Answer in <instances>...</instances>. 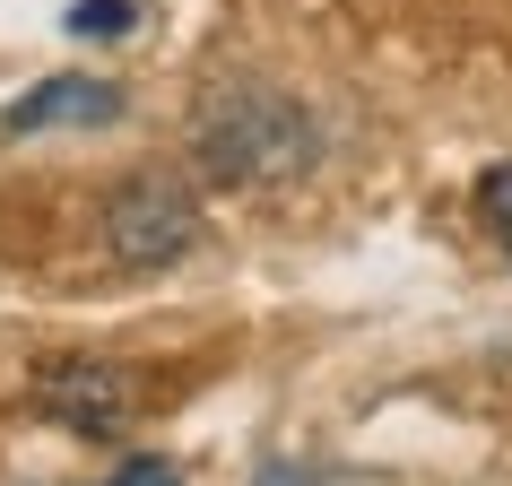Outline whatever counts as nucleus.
<instances>
[{"label":"nucleus","mask_w":512,"mask_h":486,"mask_svg":"<svg viewBox=\"0 0 512 486\" xmlns=\"http://www.w3.org/2000/svg\"><path fill=\"white\" fill-rule=\"evenodd\" d=\"M313 157H322V131H313V113H304L287 87L226 79V87L200 96V113H191V165H200L209 183L270 191V183L313 174Z\"/></svg>","instance_id":"f257e3e1"},{"label":"nucleus","mask_w":512,"mask_h":486,"mask_svg":"<svg viewBox=\"0 0 512 486\" xmlns=\"http://www.w3.org/2000/svg\"><path fill=\"white\" fill-rule=\"evenodd\" d=\"M113 270H174L191 243H200V191L183 174H122L96 209Z\"/></svg>","instance_id":"f03ea898"},{"label":"nucleus","mask_w":512,"mask_h":486,"mask_svg":"<svg viewBox=\"0 0 512 486\" xmlns=\"http://www.w3.org/2000/svg\"><path fill=\"white\" fill-rule=\"evenodd\" d=\"M35 400H44V417H61L70 434H122L139 417V400H148V382H139L131 365H113V356H61V365H44Z\"/></svg>","instance_id":"7ed1b4c3"},{"label":"nucleus","mask_w":512,"mask_h":486,"mask_svg":"<svg viewBox=\"0 0 512 486\" xmlns=\"http://www.w3.org/2000/svg\"><path fill=\"white\" fill-rule=\"evenodd\" d=\"M122 113V87L87 79V70H61V79H35L18 105L0 113V139H35V131H79V122H113Z\"/></svg>","instance_id":"20e7f679"},{"label":"nucleus","mask_w":512,"mask_h":486,"mask_svg":"<svg viewBox=\"0 0 512 486\" xmlns=\"http://www.w3.org/2000/svg\"><path fill=\"white\" fill-rule=\"evenodd\" d=\"M478 217H486V235L504 243V261H512V165H486L478 174Z\"/></svg>","instance_id":"39448f33"},{"label":"nucleus","mask_w":512,"mask_h":486,"mask_svg":"<svg viewBox=\"0 0 512 486\" xmlns=\"http://www.w3.org/2000/svg\"><path fill=\"white\" fill-rule=\"evenodd\" d=\"M131 18H139V0H79V9H70V27H131Z\"/></svg>","instance_id":"423d86ee"},{"label":"nucleus","mask_w":512,"mask_h":486,"mask_svg":"<svg viewBox=\"0 0 512 486\" xmlns=\"http://www.w3.org/2000/svg\"><path fill=\"white\" fill-rule=\"evenodd\" d=\"M113 486H183V478H174L165 460H148V452H139V460H122V469H113Z\"/></svg>","instance_id":"0eeeda50"},{"label":"nucleus","mask_w":512,"mask_h":486,"mask_svg":"<svg viewBox=\"0 0 512 486\" xmlns=\"http://www.w3.org/2000/svg\"><path fill=\"white\" fill-rule=\"evenodd\" d=\"M261 486H313V478H296V469L278 460V469H261Z\"/></svg>","instance_id":"6e6552de"}]
</instances>
